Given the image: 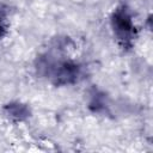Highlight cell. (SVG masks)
I'll use <instances>...</instances> for the list:
<instances>
[{
	"label": "cell",
	"instance_id": "obj_4",
	"mask_svg": "<svg viewBox=\"0 0 153 153\" xmlns=\"http://www.w3.org/2000/svg\"><path fill=\"white\" fill-rule=\"evenodd\" d=\"M7 31V17L5 10L0 7V39L6 35Z\"/></svg>",
	"mask_w": 153,
	"mask_h": 153
},
{
	"label": "cell",
	"instance_id": "obj_2",
	"mask_svg": "<svg viewBox=\"0 0 153 153\" xmlns=\"http://www.w3.org/2000/svg\"><path fill=\"white\" fill-rule=\"evenodd\" d=\"M51 74L56 85L74 82L79 76V67L72 62H60L51 67Z\"/></svg>",
	"mask_w": 153,
	"mask_h": 153
},
{
	"label": "cell",
	"instance_id": "obj_3",
	"mask_svg": "<svg viewBox=\"0 0 153 153\" xmlns=\"http://www.w3.org/2000/svg\"><path fill=\"white\" fill-rule=\"evenodd\" d=\"M8 115L16 120H24L29 116V109L23 104H10L6 106Z\"/></svg>",
	"mask_w": 153,
	"mask_h": 153
},
{
	"label": "cell",
	"instance_id": "obj_1",
	"mask_svg": "<svg viewBox=\"0 0 153 153\" xmlns=\"http://www.w3.org/2000/svg\"><path fill=\"white\" fill-rule=\"evenodd\" d=\"M111 25L123 47H129L135 37V26L126 7H118L111 16Z\"/></svg>",
	"mask_w": 153,
	"mask_h": 153
}]
</instances>
